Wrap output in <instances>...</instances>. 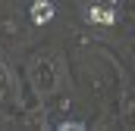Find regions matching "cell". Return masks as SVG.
<instances>
[{"instance_id":"6da1fadb","label":"cell","mask_w":135,"mask_h":131,"mask_svg":"<svg viewBox=\"0 0 135 131\" xmlns=\"http://www.w3.org/2000/svg\"><path fill=\"white\" fill-rule=\"evenodd\" d=\"M32 81L38 94H57V84L63 81V66L57 63V56L41 53L32 59Z\"/></svg>"},{"instance_id":"7a4b0ae2","label":"cell","mask_w":135,"mask_h":131,"mask_svg":"<svg viewBox=\"0 0 135 131\" xmlns=\"http://www.w3.org/2000/svg\"><path fill=\"white\" fill-rule=\"evenodd\" d=\"M32 19H35V25H47V22L54 19V6H50L47 0H38L32 6Z\"/></svg>"},{"instance_id":"3957f363","label":"cell","mask_w":135,"mask_h":131,"mask_svg":"<svg viewBox=\"0 0 135 131\" xmlns=\"http://www.w3.org/2000/svg\"><path fill=\"white\" fill-rule=\"evenodd\" d=\"M9 91H13V81H9V72H6V66L0 63V100L9 97Z\"/></svg>"},{"instance_id":"277c9868","label":"cell","mask_w":135,"mask_h":131,"mask_svg":"<svg viewBox=\"0 0 135 131\" xmlns=\"http://www.w3.org/2000/svg\"><path fill=\"white\" fill-rule=\"evenodd\" d=\"M85 19H88V22H107V25H110V22H113V13H110V9H98V6H94V9H88V16H85Z\"/></svg>"},{"instance_id":"5b68a950","label":"cell","mask_w":135,"mask_h":131,"mask_svg":"<svg viewBox=\"0 0 135 131\" xmlns=\"http://www.w3.org/2000/svg\"><path fill=\"white\" fill-rule=\"evenodd\" d=\"M60 128H63V131H72V128H82V125H79V122H63Z\"/></svg>"}]
</instances>
